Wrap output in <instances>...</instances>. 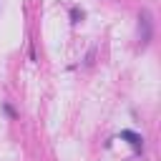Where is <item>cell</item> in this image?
I'll list each match as a JSON object with an SVG mask.
<instances>
[{"label": "cell", "mask_w": 161, "mask_h": 161, "mask_svg": "<svg viewBox=\"0 0 161 161\" xmlns=\"http://www.w3.org/2000/svg\"><path fill=\"white\" fill-rule=\"evenodd\" d=\"M138 40L143 48L153 40V13L148 8H141L138 13Z\"/></svg>", "instance_id": "1"}, {"label": "cell", "mask_w": 161, "mask_h": 161, "mask_svg": "<svg viewBox=\"0 0 161 161\" xmlns=\"http://www.w3.org/2000/svg\"><path fill=\"white\" fill-rule=\"evenodd\" d=\"M68 15H70V23H73V25H78V23H80V20H83V18H86V13H83V10H80V8H78V5H73V8H70V13H68Z\"/></svg>", "instance_id": "3"}, {"label": "cell", "mask_w": 161, "mask_h": 161, "mask_svg": "<svg viewBox=\"0 0 161 161\" xmlns=\"http://www.w3.org/2000/svg\"><path fill=\"white\" fill-rule=\"evenodd\" d=\"M93 60H96V48H91V50L86 53V60H83V65H93Z\"/></svg>", "instance_id": "4"}, {"label": "cell", "mask_w": 161, "mask_h": 161, "mask_svg": "<svg viewBox=\"0 0 161 161\" xmlns=\"http://www.w3.org/2000/svg\"><path fill=\"white\" fill-rule=\"evenodd\" d=\"M3 111H5V113H8V116H10V118H18V113H15V108H13V106H10V103H8V101H5V103H3Z\"/></svg>", "instance_id": "5"}, {"label": "cell", "mask_w": 161, "mask_h": 161, "mask_svg": "<svg viewBox=\"0 0 161 161\" xmlns=\"http://www.w3.org/2000/svg\"><path fill=\"white\" fill-rule=\"evenodd\" d=\"M121 138L123 141H128L131 146H133V153H141L143 151V138H141V133H136V131H121Z\"/></svg>", "instance_id": "2"}]
</instances>
